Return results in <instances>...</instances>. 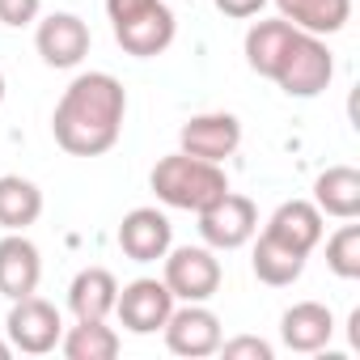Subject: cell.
Masks as SVG:
<instances>
[{
    "instance_id": "cell-1",
    "label": "cell",
    "mask_w": 360,
    "mask_h": 360,
    "mask_svg": "<svg viewBox=\"0 0 360 360\" xmlns=\"http://www.w3.org/2000/svg\"><path fill=\"white\" fill-rule=\"evenodd\" d=\"M127 115V89L110 72H81L51 115V136L72 157H102L119 144Z\"/></svg>"
},
{
    "instance_id": "cell-2",
    "label": "cell",
    "mask_w": 360,
    "mask_h": 360,
    "mask_svg": "<svg viewBox=\"0 0 360 360\" xmlns=\"http://www.w3.org/2000/svg\"><path fill=\"white\" fill-rule=\"evenodd\" d=\"M148 187L165 208H183V212H204L212 200H221L229 191V178L217 161L191 157V153H169L153 165Z\"/></svg>"
},
{
    "instance_id": "cell-3",
    "label": "cell",
    "mask_w": 360,
    "mask_h": 360,
    "mask_svg": "<svg viewBox=\"0 0 360 360\" xmlns=\"http://www.w3.org/2000/svg\"><path fill=\"white\" fill-rule=\"evenodd\" d=\"M330 77H335V56H330V47H326L318 34L297 30V39L288 43V51H284V60H280V68H276L271 81H276L288 98H318V94L330 85Z\"/></svg>"
},
{
    "instance_id": "cell-4",
    "label": "cell",
    "mask_w": 360,
    "mask_h": 360,
    "mask_svg": "<svg viewBox=\"0 0 360 360\" xmlns=\"http://www.w3.org/2000/svg\"><path fill=\"white\" fill-rule=\"evenodd\" d=\"M5 335L13 343V352H26V356H47L60 347V335H64V318L51 301L43 297H18L9 305V318H5Z\"/></svg>"
},
{
    "instance_id": "cell-5",
    "label": "cell",
    "mask_w": 360,
    "mask_h": 360,
    "mask_svg": "<svg viewBox=\"0 0 360 360\" xmlns=\"http://www.w3.org/2000/svg\"><path fill=\"white\" fill-rule=\"evenodd\" d=\"M161 280L174 301H212L221 288V259L212 255V246H169Z\"/></svg>"
},
{
    "instance_id": "cell-6",
    "label": "cell",
    "mask_w": 360,
    "mask_h": 360,
    "mask_svg": "<svg viewBox=\"0 0 360 360\" xmlns=\"http://www.w3.org/2000/svg\"><path fill=\"white\" fill-rule=\"evenodd\" d=\"M195 217H200V238L212 250H238L259 233V208H255V200H246L238 191H225Z\"/></svg>"
},
{
    "instance_id": "cell-7",
    "label": "cell",
    "mask_w": 360,
    "mask_h": 360,
    "mask_svg": "<svg viewBox=\"0 0 360 360\" xmlns=\"http://www.w3.org/2000/svg\"><path fill=\"white\" fill-rule=\"evenodd\" d=\"M165 335V347L174 356H187V360H200V356H217L221 347V318L208 309V301H183V309H174L161 326Z\"/></svg>"
},
{
    "instance_id": "cell-8",
    "label": "cell",
    "mask_w": 360,
    "mask_h": 360,
    "mask_svg": "<svg viewBox=\"0 0 360 360\" xmlns=\"http://www.w3.org/2000/svg\"><path fill=\"white\" fill-rule=\"evenodd\" d=\"M115 314H119V322H123L131 335H157V330L165 326V318L174 314V292L165 288V280L140 276V280H131V284L119 288Z\"/></svg>"
},
{
    "instance_id": "cell-9",
    "label": "cell",
    "mask_w": 360,
    "mask_h": 360,
    "mask_svg": "<svg viewBox=\"0 0 360 360\" xmlns=\"http://www.w3.org/2000/svg\"><path fill=\"white\" fill-rule=\"evenodd\" d=\"M178 144H183V153L191 157H204V161H225L238 153L242 144V123L238 115L229 110H208V115H195L183 123V131H178Z\"/></svg>"
},
{
    "instance_id": "cell-10",
    "label": "cell",
    "mask_w": 360,
    "mask_h": 360,
    "mask_svg": "<svg viewBox=\"0 0 360 360\" xmlns=\"http://www.w3.org/2000/svg\"><path fill=\"white\" fill-rule=\"evenodd\" d=\"M89 43H94V34L77 13H51L34 30V47L47 68H77L89 56Z\"/></svg>"
},
{
    "instance_id": "cell-11",
    "label": "cell",
    "mask_w": 360,
    "mask_h": 360,
    "mask_svg": "<svg viewBox=\"0 0 360 360\" xmlns=\"http://www.w3.org/2000/svg\"><path fill=\"white\" fill-rule=\"evenodd\" d=\"M174 34H178V22H174V13H169L165 0L140 9V13L127 18V22H115V43H119L127 56H136V60L161 56V51L174 43Z\"/></svg>"
},
{
    "instance_id": "cell-12",
    "label": "cell",
    "mask_w": 360,
    "mask_h": 360,
    "mask_svg": "<svg viewBox=\"0 0 360 360\" xmlns=\"http://www.w3.org/2000/svg\"><path fill=\"white\" fill-rule=\"evenodd\" d=\"M174 246V225L165 212L157 208H131L119 221V250L131 263H157L165 259V250Z\"/></svg>"
},
{
    "instance_id": "cell-13",
    "label": "cell",
    "mask_w": 360,
    "mask_h": 360,
    "mask_svg": "<svg viewBox=\"0 0 360 360\" xmlns=\"http://www.w3.org/2000/svg\"><path fill=\"white\" fill-rule=\"evenodd\" d=\"M43 280V255L26 233H5L0 238V297H30L39 292Z\"/></svg>"
},
{
    "instance_id": "cell-14",
    "label": "cell",
    "mask_w": 360,
    "mask_h": 360,
    "mask_svg": "<svg viewBox=\"0 0 360 360\" xmlns=\"http://www.w3.org/2000/svg\"><path fill=\"white\" fill-rule=\"evenodd\" d=\"M326 217L318 212V204L314 200H288V204H280L276 212H271V221H267V238H276V242H284V246H292L297 255H309L318 242H322V225Z\"/></svg>"
},
{
    "instance_id": "cell-15",
    "label": "cell",
    "mask_w": 360,
    "mask_h": 360,
    "mask_svg": "<svg viewBox=\"0 0 360 360\" xmlns=\"http://www.w3.org/2000/svg\"><path fill=\"white\" fill-rule=\"evenodd\" d=\"M335 335V314L322 301H297L280 318V339L292 352H322Z\"/></svg>"
},
{
    "instance_id": "cell-16",
    "label": "cell",
    "mask_w": 360,
    "mask_h": 360,
    "mask_svg": "<svg viewBox=\"0 0 360 360\" xmlns=\"http://www.w3.org/2000/svg\"><path fill=\"white\" fill-rule=\"evenodd\" d=\"M314 204L322 217L356 221L360 217V169L352 165H326L314 178Z\"/></svg>"
},
{
    "instance_id": "cell-17",
    "label": "cell",
    "mask_w": 360,
    "mask_h": 360,
    "mask_svg": "<svg viewBox=\"0 0 360 360\" xmlns=\"http://www.w3.org/2000/svg\"><path fill=\"white\" fill-rule=\"evenodd\" d=\"M115 297H119V280H115L106 267H85V271H77L72 284H68V309H72L81 322L110 318V314H115Z\"/></svg>"
},
{
    "instance_id": "cell-18",
    "label": "cell",
    "mask_w": 360,
    "mask_h": 360,
    "mask_svg": "<svg viewBox=\"0 0 360 360\" xmlns=\"http://www.w3.org/2000/svg\"><path fill=\"white\" fill-rule=\"evenodd\" d=\"M43 217V191L22 174H0V229L26 233Z\"/></svg>"
},
{
    "instance_id": "cell-19",
    "label": "cell",
    "mask_w": 360,
    "mask_h": 360,
    "mask_svg": "<svg viewBox=\"0 0 360 360\" xmlns=\"http://www.w3.org/2000/svg\"><path fill=\"white\" fill-rule=\"evenodd\" d=\"M292 39H297V26H292V22H284V18L255 22V26L246 30V64H250L259 77H267V81H271Z\"/></svg>"
},
{
    "instance_id": "cell-20",
    "label": "cell",
    "mask_w": 360,
    "mask_h": 360,
    "mask_svg": "<svg viewBox=\"0 0 360 360\" xmlns=\"http://www.w3.org/2000/svg\"><path fill=\"white\" fill-rule=\"evenodd\" d=\"M284 22H292L305 34H339L352 18V0H276Z\"/></svg>"
},
{
    "instance_id": "cell-21",
    "label": "cell",
    "mask_w": 360,
    "mask_h": 360,
    "mask_svg": "<svg viewBox=\"0 0 360 360\" xmlns=\"http://www.w3.org/2000/svg\"><path fill=\"white\" fill-rule=\"evenodd\" d=\"M305 259H309V255H297L292 246H284V242H276V238H267V233H263V238L255 242L250 267H255V276H259L267 288H288V284H297V280H301Z\"/></svg>"
},
{
    "instance_id": "cell-22",
    "label": "cell",
    "mask_w": 360,
    "mask_h": 360,
    "mask_svg": "<svg viewBox=\"0 0 360 360\" xmlns=\"http://www.w3.org/2000/svg\"><path fill=\"white\" fill-rule=\"evenodd\" d=\"M119 347H123V339L115 326H106V318H94V322L77 318V326H68L60 335V352L68 360H115Z\"/></svg>"
},
{
    "instance_id": "cell-23",
    "label": "cell",
    "mask_w": 360,
    "mask_h": 360,
    "mask_svg": "<svg viewBox=\"0 0 360 360\" xmlns=\"http://www.w3.org/2000/svg\"><path fill=\"white\" fill-rule=\"evenodd\" d=\"M326 267L339 280H360V225H339L326 238Z\"/></svg>"
},
{
    "instance_id": "cell-24",
    "label": "cell",
    "mask_w": 360,
    "mask_h": 360,
    "mask_svg": "<svg viewBox=\"0 0 360 360\" xmlns=\"http://www.w3.org/2000/svg\"><path fill=\"white\" fill-rule=\"evenodd\" d=\"M225 360H271V343H263L259 335H238V339H221L217 347Z\"/></svg>"
},
{
    "instance_id": "cell-25",
    "label": "cell",
    "mask_w": 360,
    "mask_h": 360,
    "mask_svg": "<svg viewBox=\"0 0 360 360\" xmlns=\"http://www.w3.org/2000/svg\"><path fill=\"white\" fill-rule=\"evenodd\" d=\"M39 13H43V0H0V22L13 30L39 22Z\"/></svg>"
},
{
    "instance_id": "cell-26",
    "label": "cell",
    "mask_w": 360,
    "mask_h": 360,
    "mask_svg": "<svg viewBox=\"0 0 360 360\" xmlns=\"http://www.w3.org/2000/svg\"><path fill=\"white\" fill-rule=\"evenodd\" d=\"M212 5H217L225 18H238V22H246V18H259V13H263V5H267V0H212Z\"/></svg>"
},
{
    "instance_id": "cell-27",
    "label": "cell",
    "mask_w": 360,
    "mask_h": 360,
    "mask_svg": "<svg viewBox=\"0 0 360 360\" xmlns=\"http://www.w3.org/2000/svg\"><path fill=\"white\" fill-rule=\"evenodd\" d=\"M9 356H13V343H9V339H0V360H9Z\"/></svg>"
},
{
    "instance_id": "cell-28",
    "label": "cell",
    "mask_w": 360,
    "mask_h": 360,
    "mask_svg": "<svg viewBox=\"0 0 360 360\" xmlns=\"http://www.w3.org/2000/svg\"><path fill=\"white\" fill-rule=\"evenodd\" d=\"M0 102H5V72H0Z\"/></svg>"
}]
</instances>
